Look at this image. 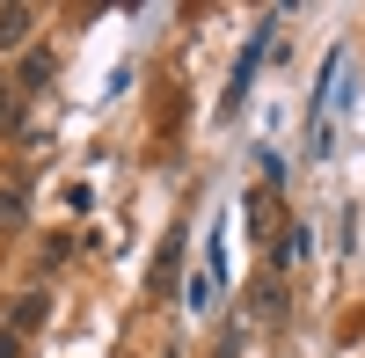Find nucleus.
Masks as SVG:
<instances>
[{
	"label": "nucleus",
	"mask_w": 365,
	"mask_h": 358,
	"mask_svg": "<svg viewBox=\"0 0 365 358\" xmlns=\"http://www.w3.org/2000/svg\"><path fill=\"white\" fill-rule=\"evenodd\" d=\"M175 271H182V234H168V242H161V263H154V300H168V292H175Z\"/></svg>",
	"instance_id": "nucleus-1"
},
{
	"label": "nucleus",
	"mask_w": 365,
	"mask_h": 358,
	"mask_svg": "<svg viewBox=\"0 0 365 358\" xmlns=\"http://www.w3.org/2000/svg\"><path fill=\"white\" fill-rule=\"evenodd\" d=\"M44 314H51V300H44V292H22V300L8 307V322H15V337H29V329H44Z\"/></svg>",
	"instance_id": "nucleus-2"
},
{
	"label": "nucleus",
	"mask_w": 365,
	"mask_h": 358,
	"mask_svg": "<svg viewBox=\"0 0 365 358\" xmlns=\"http://www.w3.org/2000/svg\"><path fill=\"white\" fill-rule=\"evenodd\" d=\"M29 22H37L29 8H0V51H8V44H22V37H29Z\"/></svg>",
	"instance_id": "nucleus-3"
},
{
	"label": "nucleus",
	"mask_w": 365,
	"mask_h": 358,
	"mask_svg": "<svg viewBox=\"0 0 365 358\" xmlns=\"http://www.w3.org/2000/svg\"><path fill=\"white\" fill-rule=\"evenodd\" d=\"M44 81H51V51H29L22 58V88H44Z\"/></svg>",
	"instance_id": "nucleus-4"
},
{
	"label": "nucleus",
	"mask_w": 365,
	"mask_h": 358,
	"mask_svg": "<svg viewBox=\"0 0 365 358\" xmlns=\"http://www.w3.org/2000/svg\"><path fill=\"white\" fill-rule=\"evenodd\" d=\"M256 314H263V322H278V314H285V292H278V285H263V292H256Z\"/></svg>",
	"instance_id": "nucleus-5"
},
{
	"label": "nucleus",
	"mask_w": 365,
	"mask_h": 358,
	"mask_svg": "<svg viewBox=\"0 0 365 358\" xmlns=\"http://www.w3.org/2000/svg\"><path fill=\"white\" fill-rule=\"evenodd\" d=\"M0 227H22V190H0Z\"/></svg>",
	"instance_id": "nucleus-6"
},
{
	"label": "nucleus",
	"mask_w": 365,
	"mask_h": 358,
	"mask_svg": "<svg viewBox=\"0 0 365 358\" xmlns=\"http://www.w3.org/2000/svg\"><path fill=\"white\" fill-rule=\"evenodd\" d=\"M15 351H22V337H15V329H0V358H15Z\"/></svg>",
	"instance_id": "nucleus-7"
}]
</instances>
